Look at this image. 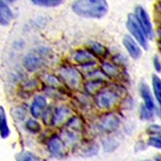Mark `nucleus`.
Wrapping results in <instances>:
<instances>
[{
	"label": "nucleus",
	"instance_id": "nucleus-33",
	"mask_svg": "<svg viewBox=\"0 0 161 161\" xmlns=\"http://www.w3.org/2000/svg\"><path fill=\"white\" fill-rule=\"evenodd\" d=\"M5 2H9V3H11V2H14L15 0H5Z\"/></svg>",
	"mask_w": 161,
	"mask_h": 161
},
{
	"label": "nucleus",
	"instance_id": "nucleus-28",
	"mask_svg": "<svg viewBox=\"0 0 161 161\" xmlns=\"http://www.w3.org/2000/svg\"><path fill=\"white\" fill-rule=\"evenodd\" d=\"M148 145L157 149H161V139L159 137H150L147 142Z\"/></svg>",
	"mask_w": 161,
	"mask_h": 161
},
{
	"label": "nucleus",
	"instance_id": "nucleus-1",
	"mask_svg": "<svg viewBox=\"0 0 161 161\" xmlns=\"http://www.w3.org/2000/svg\"><path fill=\"white\" fill-rule=\"evenodd\" d=\"M72 8L79 16L101 18L108 12V4L106 0H75Z\"/></svg>",
	"mask_w": 161,
	"mask_h": 161
},
{
	"label": "nucleus",
	"instance_id": "nucleus-32",
	"mask_svg": "<svg viewBox=\"0 0 161 161\" xmlns=\"http://www.w3.org/2000/svg\"><path fill=\"white\" fill-rule=\"evenodd\" d=\"M158 9L159 11L161 12V3H160L159 5H158Z\"/></svg>",
	"mask_w": 161,
	"mask_h": 161
},
{
	"label": "nucleus",
	"instance_id": "nucleus-3",
	"mask_svg": "<svg viewBox=\"0 0 161 161\" xmlns=\"http://www.w3.org/2000/svg\"><path fill=\"white\" fill-rule=\"evenodd\" d=\"M60 75L67 86L74 90L79 88L83 83V76L73 67L63 68L60 71Z\"/></svg>",
	"mask_w": 161,
	"mask_h": 161
},
{
	"label": "nucleus",
	"instance_id": "nucleus-22",
	"mask_svg": "<svg viewBox=\"0 0 161 161\" xmlns=\"http://www.w3.org/2000/svg\"><path fill=\"white\" fill-rule=\"evenodd\" d=\"M68 124V126L72 129L73 130L80 132L83 130V123L82 120L78 117H74L69 120Z\"/></svg>",
	"mask_w": 161,
	"mask_h": 161
},
{
	"label": "nucleus",
	"instance_id": "nucleus-8",
	"mask_svg": "<svg viewBox=\"0 0 161 161\" xmlns=\"http://www.w3.org/2000/svg\"><path fill=\"white\" fill-rule=\"evenodd\" d=\"M74 59L77 63L85 66H93L96 63V56L87 50L77 51L74 55Z\"/></svg>",
	"mask_w": 161,
	"mask_h": 161
},
{
	"label": "nucleus",
	"instance_id": "nucleus-14",
	"mask_svg": "<svg viewBox=\"0 0 161 161\" xmlns=\"http://www.w3.org/2000/svg\"><path fill=\"white\" fill-rule=\"evenodd\" d=\"M14 18L10 8L2 0H0V24L8 25Z\"/></svg>",
	"mask_w": 161,
	"mask_h": 161
},
{
	"label": "nucleus",
	"instance_id": "nucleus-21",
	"mask_svg": "<svg viewBox=\"0 0 161 161\" xmlns=\"http://www.w3.org/2000/svg\"><path fill=\"white\" fill-rule=\"evenodd\" d=\"M102 143L104 150L106 152H112L115 151L119 146V142L114 139L110 137L104 139Z\"/></svg>",
	"mask_w": 161,
	"mask_h": 161
},
{
	"label": "nucleus",
	"instance_id": "nucleus-16",
	"mask_svg": "<svg viewBox=\"0 0 161 161\" xmlns=\"http://www.w3.org/2000/svg\"><path fill=\"white\" fill-rule=\"evenodd\" d=\"M104 83V80H90L85 84V90L89 94H97L103 88Z\"/></svg>",
	"mask_w": 161,
	"mask_h": 161
},
{
	"label": "nucleus",
	"instance_id": "nucleus-27",
	"mask_svg": "<svg viewBox=\"0 0 161 161\" xmlns=\"http://www.w3.org/2000/svg\"><path fill=\"white\" fill-rule=\"evenodd\" d=\"M146 133L148 135L157 136L161 134V125H152L146 129Z\"/></svg>",
	"mask_w": 161,
	"mask_h": 161
},
{
	"label": "nucleus",
	"instance_id": "nucleus-23",
	"mask_svg": "<svg viewBox=\"0 0 161 161\" xmlns=\"http://www.w3.org/2000/svg\"><path fill=\"white\" fill-rule=\"evenodd\" d=\"M31 1L34 4L38 6L53 7L61 4L63 0H31Z\"/></svg>",
	"mask_w": 161,
	"mask_h": 161
},
{
	"label": "nucleus",
	"instance_id": "nucleus-30",
	"mask_svg": "<svg viewBox=\"0 0 161 161\" xmlns=\"http://www.w3.org/2000/svg\"><path fill=\"white\" fill-rule=\"evenodd\" d=\"M153 65L157 72H161V63L158 58L157 56H155L153 59Z\"/></svg>",
	"mask_w": 161,
	"mask_h": 161
},
{
	"label": "nucleus",
	"instance_id": "nucleus-10",
	"mask_svg": "<svg viewBox=\"0 0 161 161\" xmlns=\"http://www.w3.org/2000/svg\"><path fill=\"white\" fill-rule=\"evenodd\" d=\"M123 43L132 58L137 59L141 57L142 54L141 50L131 37L125 36L123 38Z\"/></svg>",
	"mask_w": 161,
	"mask_h": 161
},
{
	"label": "nucleus",
	"instance_id": "nucleus-20",
	"mask_svg": "<svg viewBox=\"0 0 161 161\" xmlns=\"http://www.w3.org/2000/svg\"><path fill=\"white\" fill-rule=\"evenodd\" d=\"M152 86L156 99L160 106L161 111V79L156 74H153L152 76Z\"/></svg>",
	"mask_w": 161,
	"mask_h": 161
},
{
	"label": "nucleus",
	"instance_id": "nucleus-6",
	"mask_svg": "<svg viewBox=\"0 0 161 161\" xmlns=\"http://www.w3.org/2000/svg\"><path fill=\"white\" fill-rule=\"evenodd\" d=\"M135 16L146 37L152 39L153 36L152 25L146 10L141 6L137 7Z\"/></svg>",
	"mask_w": 161,
	"mask_h": 161
},
{
	"label": "nucleus",
	"instance_id": "nucleus-25",
	"mask_svg": "<svg viewBox=\"0 0 161 161\" xmlns=\"http://www.w3.org/2000/svg\"><path fill=\"white\" fill-rule=\"evenodd\" d=\"M26 128L32 133H37L41 130V125L34 119H29L26 123Z\"/></svg>",
	"mask_w": 161,
	"mask_h": 161
},
{
	"label": "nucleus",
	"instance_id": "nucleus-13",
	"mask_svg": "<svg viewBox=\"0 0 161 161\" xmlns=\"http://www.w3.org/2000/svg\"><path fill=\"white\" fill-rule=\"evenodd\" d=\"M72 115V111L67 107L62 106L58 108L53 112V117L52 124L55 125H61L69 119Z\"/></svg>",
	"mask_w": 161,
	"mask_h": 161
},
{
	"label": "nucleus",
	"instance_id": "nucleus-31",
	"mask_svg": "<svg viewBox=\"0 0 161 161\" xmlns=\"http://www.w3.org/2000/svg\"><path fill=\"white\" fill-rule=\"evenodd\" d=\"M158 35L159 38H160V40H161V28H160V29H158Z\"/></svg>",
	"mask_w": 161,
	"mask_h": 161
},
{
	"label": "nucleus",
	"instance_id": "nucleus-35",
	"mask_svg": "<svg viewBox=\"0 0 161 161\" xmlns=\"http://www.w3.org/2000/svg\"><path fill=\"white\" fill-rule=\"evenodd\" d=\"M159 137L160 138V139H161V134H160V136H159Z\"/></svg>",
	"mask_w": 161,
	"mask_h": 161
},
{
	"label": "nucleus",
	"instance_id": "nucleus-4",
	"mask_svg": "<svg viewBox=\"0 0 161 161\" xmlns=\"http://www.w3.org/2000/svg\"><path fill=\"white\" fill-rule=\"evenodd\" d=\"M126 26L130 32L136 39L144 50L148 49V44L146 41V36L142 31L135 15L130 14L128 16Z\"/></svg>",
	"mask_w": 161,
	"mask_h": 161
},
{
	"label": "nucleus",
	"instance_id": "nucleus-29",
	"mask_svg": "<svg viewBox=\"0 0 161 161\" xmlns=\"http://www.w3.org/2000/svg\"><path fill=\"white\" fill-rule=\"evenodd\" d=\"M53 117V112L51 110L48 109L47 111H46L43 117L44 122L46 123V125L48 123H51V124L52 123Z\"/></svg>",
	"mask_w": 161,
	"mask_h": 161
},
{
	"label": "nucleus",
	"instance_id": "nucleus-24",
	"mask_svg": "<svg viewBox=\"0 0 161 161\" xmlns=\"http://www.w3.org/2000/svg\"><path fill=\"white\" fill-rule=\"evenodd\" d=\"M16 161H39L36 156L29 152H23L16 155Z\"/></svg>",
	"mask_w": 161,
	"mask_h": 161
},
{
	"label": "nucleus",
	"instance_id": "nucleus-17",
	"mask_svg": "<svg viewBox=\"0 0 161 161\" xmlns=\"http://www.w3.org/2000/svg\"><path fill=\"white\" fill-rule=\"evenodd\" d=\"M9 134L10 130L7 124L6 113L3 107L0 106V136L3 139H6Z\"/></svg>",
	"mask_w": 161,
	"mask_h": 161
},
{
	"label": "nucleus",
	"instance_id": "nucleus-18",
	"mask_svg": "<svg viewBox=\"0 0 161 161\" xmlns=\"http://www.w3.org/2000/svg\"><path fill=\"white\" fill-rule=\"evenodd\" d=\"M102 71L108 77L117 78L120 74V72L119 69V67L112 63H104L102 66Z\"/></svg>",
	"mask_w": 161,
	"mask_h": 161
},
{
	"label": "nucleus",
	"instance_id": "nucleus-15",
	"mask_svg": "<svg viewBox=\"0 0 161 161\" xmlns=\"http://www.w3.org/2000/svg\"><path fill=\"white\" fill-rule=\"evenodd\" d=\"M99 145L93 141H87L83 143L81 148L83 157H90L96 155L99 152Z\"/></svg>",
	"mask_w": 161,
	"mask_h": 161
},
{
	"label": "nucleus",
	"instance_id": "nucleus-2",
	"mask_svg": "<svg viewBox=\"0 0 161 161\" xmlns=\"http://www.w3.org/2000/svg\"><path fill=\"white\" fill-rule=\"evenodd\" d=\"M124 93V89L119 86L103 88L96 94V104L99 108L103 110L114 108L120 103L121 96Z\"/></svg>",
	"mask_w": 161,
	"mask_h": 161
},
{
	"label": "nucleus",
	"instance_id": "nucleus-7",
	"mask_svg": "<svg viewBox=\"0 0 161 161\" xmlns=\"http://www.w3.org/2000/svg\"><path fill=\"white\" fill-rule=\"evenodd\" d=\"M41 54L42 52L39 54L30 53L25 56L23 60V64L25 69L30 72H33L41 68L44 63Z\"/></svg>",
	"mask_w": 161,
	"mask_h": 161
},
{
	"label": "nucleus",
	"instance_id": "nucleus-11",
	"mask_svg": "<svg viewBox=\"0 0 161 161\" xmlns=\"http://www.w3.org/2000/svg\"><path fill=\"white\" fill-rule=\"evenodd\" d=\"M47 107V100L43 96H38L34 98L32 104L31 112L32 116L37 119L42 116Z\"/></svg>",
	"mask_w": 161,
	"mask_h": 161
},
{
	"label": "nucleus",
	"instance_id": "nucleus-19",
	"mask_svg": "<svg viewBox=\"0 0 161 161\" xmlns=\"http://www.w3.org/2000/svg\"><path fill=\"white\" fill-rule=\"evenodd\" d=\"M89 51L91 52L93 55H96L98 56H105L108 51H107L106 48L103 45L100 44L97 42H90L88 44Z\"/></svg>",
	"mask_w": 161,
	"mask_h": 161
},
{
	"label": "nucleus",
	"instance_id": "nucleus-9",
	"mask_svg": "<svg viewBox=\"0 0 161 161\" xmlns=\"http://www.w3.org/2000/svg\"><path fill=\"white\" fill-rule=\"evenodd\" d=\"M48 150L52 154L57 157H62L65 155V146L62 140L58 136L52 137L48 142Z\"/></svg>",
	"mask_w": 161,
	"mask_h": 161
},
{
	"label": "nucleus",
	"instance_id": "nucleus-34",
	"mask_svg": "<svg viewBox=\"0 0 161 161\" xmlns=\"http://www.w3.org/2000/svg\"><path fill=\"white\" fill-rule=\"evenodd\" d=\"M140 161H151L150 160H140Z\"/></svg>",
	"mask_w": 161,
	"mask_h": 161
},
{
	"label": "nucleus",
	"instance_id": "nucleus-12",
	"mask_svg": "<svg viewBox=\"0 0 161 161\" xmlns=\"http://www.w3.org/2000/svg\"><path fill=\"white\" fill-rule=\"evenodd\" d=\"M140 92L141 96L144 101L145 106L147 108L153 111L155 106L154 99L148 85L146 83H141L140 85Z\"/></svg>",
	"mask_w": 161,
	"mask_h": 161
},
{
	"label": "nucleus",
	"instance_id": "nucleus-26",
	"mask_svg": "<svg viewBox=\"0 0 161 161\" xmlns=\"http://www.w3.org/2000/svg\"><path fill=\"white\" fill-rule=\"evenodd\" d=\"M140 117L144 120H149L153 117L152 110L147 108L145 105H142L140 109Z\"/></svg>",
	"mask_w": 161,
	"mask_h": 161
},
{
	"label": "nucleus",
	"instance_id": "nucleus-5",
	"mask_svg": "<svg viewBox=\"0 0 161 161\" xmlns=\"http://www.w3.org/2000/svg\"><path fill=\"white\" fill-rule=\"evenodd\" d=\"M120 124V118L114 113H108L103 115L98 122L99 130L103 132L110 133L115 131Z\"/></svg>",
	"mask_w": 161,
	"mask_h": 161
}]
</instances>
